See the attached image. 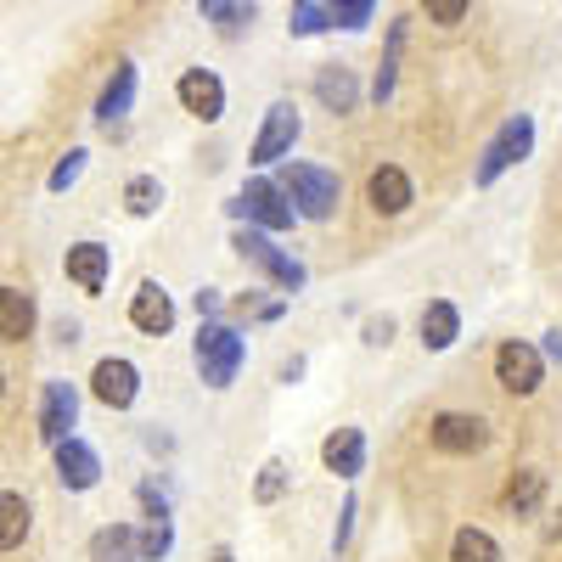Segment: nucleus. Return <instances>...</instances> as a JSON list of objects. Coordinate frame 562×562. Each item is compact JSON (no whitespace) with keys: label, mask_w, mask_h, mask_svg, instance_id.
I'll return each instance as SVG.
<instances>
[{"label":"nucleus","mask_w":562,"mask_h":562,"mask_svg":"<svg viewBox=\"0 0 562 562\" xmlns=\"http://www.w3.org/2000/svg\"><path fill=\"white\" fill-rule=\"evenodd\" d=\"M276 186L288 192V203H293L299 220H310V225H326V220L338 214V203H344V180H338V169H321V164L281 158Z\"/></svg>","instance_id":"f257e3e1"},{"label":"nucleus","mask_w":562,"mask_h":562,"mask_svg":"<svg viewBox=\"0 0 562 562\" xmlns=\"http://www.w3.org/2000/svg\"><path fill=\"white\" fill-rule=\"evenodd\" d=\"M192 366H198V378L209 389H231V383H237V371L248 366V338L214 315V321L198 326V338H192Z\"/></svg>","instance_id":"f03ea898"},{"label":"nucleus","mask_w":562,"mask_h":562,"mask_svg":"<svg viewBox=\"0 0 562 562\" xmlns=\"http://www.w3.org/2000/svg\"><path fill=\"white\" fill-rule=\"evenodd\" d=\"M225 209H231V220L259 225V231H270V237H276V231H293V220H299V209L288 203V192H281L276 180H248Z\"/></svg>","instance_id":"7ed1b4c3"},{"label":"nucleus","mask_w":562,"mask_h":562,"mask_svg":"<svg viewBox=\"0 0 562 562\" xmlns=\"http://www.w3.org/2000/svg\"><path fill=\"white\" fill-rule=\"evenodd\" d=\"M529 153H535V119H529V113H518V119H506V124L495 130V140L484 147V158H479L473 180H479V186H495L512 164H524Z\"/></svg>","instance_id":"20e7f679"},{"label":"nucleus","mask_w":562,"mask_h":562,"mask_svg":"<svg viewBox=\"0 0 562 562\" xmlns=\"http://www.w3.org/2000/svg\"><path fill=\"white\" fill-rule=\"evenodd\" d=\"M237 254H243L248 265H259L281 293H299L304 281H310V270H304L293 254H281V248L270 243V231H259V225H243V231H237Z\"/></svg>","instance_id":"39448f33"},{"label":"nucleus","mask_w":562,"mask_h":562,"mask_svg":"<svg viewBox=\"0 0 562 562\" xmlns=\"http://www.w3.org/2000/svg\"><path fill=\"white\" fill-rule=\"evenodd\" d=\"M495 383H501L512 400L540 394V383H546V355H540L535 344H524V338H506V344L495 349Z\"/></svg>","instance_id":"423d86ee"},{"label":"nucleus","mask_w":562,"mask_h":562,"mask_svg":"<svg viewBox=\"0 0 562 562\" xmlns=\"http://www.w3.org/2000/svg\"><path fill=\"white\" fill-rule=\"evenodd\" d=\"M299 130H304V119H299V108H293L288 97L270 102V108H265V124H259V135H254V147H248V164H281V158H293Z\"/></svg>","instance_id":"0eeeda50"},{"label":"nucleus","mask_w":562,"mask_h":562,"mask_svg":"<svg viewBox=\"0 0 562 562\" xmlns=\"http://www.w3.org/2000/svg\"><path fill=\"white\" fill-rule=\"evenodd\" d=\"M90 400L108 405V411H130V405L140 400V371H135V360L102 355L97 366H90Z\"/></svg>","instance_id":"6e6552de"},{"label":"nucleus","mask_w":562,"mask_h":562,"mask_svg":"<svg viewBox=\"0 0 562 562\" xmlns=\"http://www.w3.org/2000/svg\"><path fill=\"white\" fill-rule=\"evenodd\" d=\"M428 439H434V450H445V456H479V450L490 445V422H484L479 411H439V416L428 422Z\"/></svg>","instance_id":"1a4fd4ad"},{"label":"nucleus","mask_w":562,"mask_h":562,"mask_svg":"<svg viewBox=\"0 0 562 562\" xmlns=\"http://www.w3.org/2000/svg\"><path fill=\"white\" fill-rule=\"evenodd\" d=\"M175 97H180V108L192 113L198 124H220L225 119V79L214 68H186L175 79Z\"/></svg>","instance_id":"9d476101"},{"label":"nucleus","mask_w":562,"mask_h":562,"mask_svg":"<svg viewBox=\"0 0 562 562\" xmlns=\"http://www.w3.org/2000/svg\"><path fill=\"white\" fill-rule=\"evenodd\" d=\"M63 270H68V281H74L85 299H102L108 293V276H113V248L108 243H74L63 254Z\"/></svg>","instance_id":"9b49d317"},{"label":"nucleus","mask_w":562,"mask_h":562,"mask_svg":"<svg viewBox=\"0 0 562 562\" xmlns=\"http://www.w3.org/2000/svg\"><path fill=\"white\" fill-rule=\"evenodd\" d=\"M52 450H57V484H63L68 495H85V490H97V484H102V456L90 450L79 434L57 439Z\"/></svg>","instance_id":"f8f14e48"},{"label":"nucleus","mask_w":562,"mask_h":562,"mask_svg":"<svg viewBox=\"0 0 562 562\" xmlns=\"http://www.w3.org/2000/svg\"><path fill=\"white\" fill-rule=\"evenodd\" d=\"M74 428H79V389L68 378H52V383H45V394H40V439L57 445Z\"/></svg>","instance_id":"ddd939ff"},{"label":"nucleus","mask_w":562,"mask_h":562,"mask_svg":"<svg viewBox=\"0 0 562 562\" xmlns=\"http://www.w3.org/2000/svg\"><path fill=\"white\" fill-rule=\"evenodd\" d=\"M175 299H169V288L164 281H140L135 288V299H130V326L135 333H147V338H169L175 333Z\"/></svg>","instance_id":"4468645a"},{"label":"nucleus","mask_w":562,"mask_h":562,"mask_svg":"<svg viewBox=\"0 0 562 562\" xmlns=\"http://www.w3.org/2000/svg\"><path fill=\"white\" fill-rule=\"evenodd\" d=\"M366 203L378 209L383 220H400L416 203V186H411V175L400 164H378V169L366 175Z\"/></svg>","instance_id":"2eb2a0df"},{"label":"nucleus","mask_w":562,"mask_h":562,"mask_svg":"<svg viewBox=\"0 0 562 562\" xmlns=\"http://www.w3.org/2000/svg\"><path fill=\"white\" fill-rule=\"evenodd\" d=\"M315 102H321L326 113H355V108H360V79H355V68L321 63V68H315Z\"/></svg>","instance_id":"dca6fc26"},{"label":"nucleus","mask_w":562,"mask_h":562,"mask_svg":"<svg viewBox=\"0 0 562 562\" xmlns=\"http://www.w3.org/2000/svg\"><path fill=\"white\" fill-rule=\"evenodd\" d=\"M321 467L338 479H360L366 473V434L360 428H333L321 445Z\"/></svg>","instance_id":"f3484780"},{"label":"nucleus","mask_w":562,"mask_h":562,"mask_svg":"<svg viewBox=\"0 0 562 562\" xmlns=\"http://www.w3.org/2000/svg\"><path fill=\"white\" fill-rule=\"evenodd\" d=\"M34 321H40V304L29 288H0V344L34 338Z\"/></svg>","instance_id":"a211bd4d"},{"label":"nucleus","mask_w":562,"mask_h":562,"mask_svg":"<svg viewBox=\"0 0 562 562\" xmlns=\"http://www.w3.org/2000/svg\"><path fill=\"white\" fill-rule=\"evenodd\" d=\"M135 85H140L135 63H113V79H108L102 102H97V124H102V130H113V124L135 108Z\"/></svg>","instance_id":"6ab92c4d"},{"label":"nucleus","mask_w":562,"mask_h":562,"mask_svg":"<svg viewBox=\"0 0 562 562\" xmlns=\"http://www.w3.org/2000/svg\"><path fill=\"white\" fill-rule=\"evenodd\" d=\"M456 338H461V310L450 299H434L428 310H422V349L445 355V349H456Z\"/></svg>","instance_id":"aec40b11"},{"label":"nucleus","mask_w":562,"mask_h":562,"mask_svg":"<svg viewBox=\"0 0 562 562\" xmlns=\"http://www.w3.org/2000/svg\"><path fill=\"white\" fill-rule=\"evenodd\" d=\"M34 529V506L18 490H0V551H18Z\"/></svg>","instance_id":"412c9836"},{"label":"nucleus","mask_w":562,"mask_h":562,"mask_svg":"<svg viewBox=\"0 0 562 562\" xmlns=\"http://www.w3.org/2000/svg\"><path fill=\"white\" fill-rule=\"evenodd\" d=\"M90 562H140L135 524H108V529L90 535Z\"/></svg>","instance_id":"4be33fe9"},{"label":"nucleus","mask_w":562,"mask_h":562,"mask_svg":"<svg viewBox=\"0 0 562 562\" xmlns=\"http://www.w3.org/2000/svg\"><path fill=\"white\" fill-rule=\"evenodd\" d=\"M540 501H546V473H535V467H518V473H512V484H506V512H512V518H535Z\"/></svg>","instance_id":"5701e85b"},{"label":"nucleus","mask_w":562,"mask_h":562,"mask_svg":"<svg viewBox=\"0 0 562 562\" xmlns=\"http://www.w3.org/2000/svg\"><path fill=\"white\" fill-rule=\"evenodd\" d=\"M405 29H411V18H394L389 23V52H383V63H378V79H371V102H389L394 97V74H400V52H405Z\"/></svg>","instance_id":"b1692460"},{"label":"nucleus","mask_w":562,"mask_h":562,"mask_svg":"<svg viewBox=\"0 0 562 562\" xmlns=\"http://www.w3.org/2000/svg\"><path fill=\"white\" fill-rule=\"evenodd\" d=\"M124 209H130L135 220H153V214L164 209V180H158V175H130V180H124Z\"/></svg>","instance_id":"393cba45"},{"label":"nucleus","mask_w":562,"mask_h":562,"mask_svg":"<svg viewBox=\"0 0 562 562\" xmlns=\"http://www.w3.org/2000/svg\"><path fill=\"white\" fill-rule=\"evenodd\" d=\"M450 562H501V546H495L490 529H456Z\"/></svg>","instance_id":"a878e982"},{"label":"nucleus","mask_w":562,"mask_h":562,"mask_svg":"<svg viewBox=\"0 0 562 562\" xmlns=\"http://www.w3.org/2000/svg\"><path fill=\"white\" fill-rule=\"evenodd\" d=\"M288 490H293V467H288V461H265V467H259V484H254V501H259V506H276Z\"/></svg>","instance_id":"bb28decb"},{"label":"nucleus","mask_w":562,"mask_h":562,"mask_svg":"<svg viewBox=\"0 0 562 562\" xmlns=\"http://www.w3.org/2000/svg\"><path fill=\"white\" fill-rule=\"evenodd\" d=\"M135 546H140V562H164L169 546H175V524L169 518H147V529H135Z\"/></svg>","instance_id":"cd10ccee"},{"label":"nucleus","mask_w":562,"mask_h":562,"mask_svg":"<svg viewBox=\"0 0 562 562\" xmlns=\"http://www.w3.org/2000/svg\"><path fill=\"white\" fill-rule=\"evenodd\" d=\"M288 29H293L299 40H310V34H326V29H333V12H326L321 0H293V12H288Z\"/></svg>","instance_id":"c85d7f7f"},{"label":"nucleus","mask_w":562,"mask_h":562,"mask_svg":"<svg viewBox=\"0 0 562 562\" xmlns=\"http://www.w3.org/2000/svg\"><path fill=\"white\" fill-rule=\"evenodd\" d=\"M326 12H333V29H366L371 12H378V0H321Z\"/></svg>","instance_id":"c756f323"},{"label":"nucleus","mask_w":562,"mask_h":562,"mask_svg":"<svg viewBox=\"0 0 562 562\" xmlns=\"http://www.w3.org/2000/svg\"><path fill=\"white\" fill-rule=\"evenodd\" d=\"M85 158H90L85 147H68V158H63V164L52 169V180H45V186H52V192H68V186H74V180L85 175Z\"/></svg>","instance_id":"7c9ffc66"},{"label":"nucleus","mask_w":562,"mask_h":562,"mask_svg":"<svg viewBox=\"0 0 562 562\" xmlns=\"http://www.w3.org/2000/svg\"><path fill=\"white\" fill-rule=\"evenodd\" d=\"M467 7H473V0H422L428 23H439V29H456V23L467 18Z\"/></svg>","instance_id":"2f4dec72"},{"label":"nucleus","mask_w":562,"mask_h":562,"mask_svg":"<svg viewBox=\"0 0 562 562\" xmlns=\"http://www.w3.org/2000/svg\"><path fill=\"white\" fill-rule=\"evenodd\" d=\"M394 344V315H371L366 321V349H389Z\"/></svg>","instance_id":"473e14b6"},{"label":"nucleus","mask_w":562,"mask_h":562,"mask_svg":"<svg viewBox=\"0 0 562 562\" xmlns=\"http://www.w3.org/2000/svg\"><path fill=\"white\" fill-rule=\"evenodd\" d=\"M355 512H360V506H355V495H349V501H344V512H338V529H333V562H338V557H344V546H349V529H355Z\"/></svg>","instance_id":"72a5a7b5"},{"label":"nucleus","mask_w":562,"mask_h":562,"mask_svg":"<svg viewBox=\"0 0 562 562\" xmlns=\"http://www.w3.org/2000/svg\"><path fill=\"white\" fill-rule=\"evenodd\" d=\"M140 506H147V518H169V501L153 484H140Z\"/></svg>","instance_id":"f704fd0d"},{"label":"nucleus","mask_w":562,"mask_h":562,"mask_svg":"<svg viewBox=\"0 0 562 562\" xmlns=\"http://www.w3.org/2000/svg\"><path fill=\"white\" fill-rule=\"evenodd\" d=\"M220 310H225V299H220L214 288H203V293H198V315H203V321H214Z\"/></svg>","instance_id":"c9c22d12"},{"label":"nucleus","mask_w":562,"mask_h":562,"mask_svg":"<svg viewBox=\"0 0 562 562\" xmlns=\"http://www.w3.org/2000/svg\"><path fill=\"white\" fill-rule=\"evenodd\" d=\"M276 378H281V383H288V389H293V383L304 378V355H293V360H281V371H276Z\"/></svg>","instance_id":"e433bc0d"},{"label":"nucleus","mask_w":562,"mask_h":562,"mask_svg":"<svg viewBox=\"0 0 562 562\" xmlns=\"http://www.w3.org/2000/svg\"><path fill=\"white\" fill-rule=\"evenodd\" d=\"M57 344H79V321H57Z\"/></svg>","instance_id":"4c0bfd02"},{"label":"nucleus","mask_w":562,"mask_h":562,"mask_svg":"<svg viewBox=\"0 0 562 562\" xmlns=\"http://www.w3.org/2000/svg\"><path fill=\"white\" fill-rule=\"evenodd\" d=\"M540 355H551V360L562 366V333H546V349H540Z\"/></svg>","instance_id":"58836bf2"},{"label":"nucleus","mask_w":562,"mask_h":562,"mask_svg":"<svg viewBox=\"0 0 562 562\" xmlns=\"http://www.w3.org/2000/svg\"><path fill=\"white\" fill-rule=\"evenodd\" d=\"M198 7H203V18H220V12L231 7V0H198Z\"/></svg>","instance_id":"ea45409f"},{"label":"nucleus","mask_w":562,"mask_h":562,"mask_svg":"<svg viewBox=\"0 0 562 562\" xmlns=\"http://www.w3.org/2000/svg\"><path fill=\"white\" fill-rule=\"evenodd\" d=\"M209 562H237V551H231V546H220V551H214Z\"/></svg>","instance_id":"a19ab883"},{"label":"nucleus","mask_w":562,"mask_h":562,"mask_svg":"<svg viewBox=\"0 0 562 562\" xmlns=\"http://www.w3.org/2000/svg\"><path fill=\"white\" fill-rule=\"evenodd\" d=\"M0 394H7V371H0Z\"/></svg>","instance_id":"79ce46f5"}]
</instances>
